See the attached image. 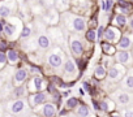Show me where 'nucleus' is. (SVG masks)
<instances>
[{
  "label": "nucleus",
  "mask_w": 133,
  "mask_h": 117,
  "mask_svg": "<svg viewBox=\"0 0 133 117\" xmlns=\"http://www.w3.org/2000/svg\"><path fill=\"white\" fill-rule=\"evenodd\" d=\"M60 20L63 21L64 26L68 27L73 33H84L88 27V21L78 14H75L72 12H64L60 16Z\"/></svg>",
  "instance_id": "nucleus-1"
},
{
  "label": "nucleus",
  "mask_w": 133,
  "mask_h": 117,
  "mask_svg": "<svg viewBox=\"0 0 133 117\" xmlns=\"http://www.w3.org/2000/svg\"><path fill=\"white\" fill-rule=\"evenodd\" d=\"M22 25H21V20L18 17H9L7 21H5V25H4V34L8 39L11 40H15L17 38H20V34L22 31Z\"/></svg>",
  "instance_id": "nucleus-2"
},
{
  "label": "nucleus",
  "mask_w": 133,
  "mask_h": 117,
  "mask_svg": "<svg viewBox=\"0 0 133 117\" xmlns=\"http://www.w3.org/2000/svg\"><path fill=\"white\" fill-rule=\"evenodd\" d=\"M65 55L61 51V48L55 47L51 51H48V53L46 55V63L48 67H51L52 69H60L64 63H65Z\"/></svg>",
  "instance_id": "nucleus-3"
},
{
  "label": "nucleus",
  "mask_w": 133,
  "mask_h": 117,
  "mask_svg": "<svg viewBox=\"0 0 133 117\" xmlns=\"http://www.w3.org/2000/svg\"><path fill=\"white\" fill-rule=\"evenodd\" d=\"M5 109L11 114L20 116V114L29 113L30 107H29V101L26 99H13V100H11L5 104Z\"/></svg>",
  "instance_id": "nucleus-4"
},
{
  "label": "nucleus",
  "mask_w": 133,
  "mask_h": 117,
  "mask_svg": "<svg viewBox=\"0 0 133 117\" xmlns=\"http://www.w3.org/2000/svg\"><path fill=\"white\" fill-rule=\"evenodd\" d=\"M111 99H112L116 104H119V105H121V107L133 105V94H130L129 91H125V90H123V89L114 91L112 95H111Z\"/></svg>",
  "instance_id": "nucleus-5"
},
{
  "label": "nucleus",
  "mask_w": 133,
  "mask_h": 117,
  "mask_svg": "<svg viewBox=\"0 0 133 117\" xmlns=\"http://www.w3.org/2000/svg\"><path fill=\"white\" fill-rule=\"evenodd\" d=\"M127 68L124 65H120V64H114L112 67L108 68L107 70V78L110 81H114V82H119L124 78V76L127 74Z\"/></svg>",
  "instance_id": "nucleus-6"
},
{
  "label": "nucleus",
  "mask_w": 133,
  "mask_h": 117,
  "mask_svg": "<svg viewBox=\"0 0 133 117\" xmlns=\"http://www.w3.org/2000/svg\"><path fill=\"white\" fill-rule=\"evenodd\" d=\"M115 61L120 65H124L125 68H132L133 67V55L130 51H123L117 49L116 53L114 55Z\"/></svg>",
  "instance_id": "nucleus-7"
},
{
  "label": "nucleus",
  "mask_w": 133,
  "mask_h": 117,
  "mask_svg": "<svg viewBox=\"0 0 133 117\" xmlns=\"http://www.w3.org/2000/svg\"><path fill=\"white\" fill-rule=\"evenodd\" d=\"M77 73H78V70H77L76 63L72 60V58H66V61L63 65V74H64L63 77H64V79L72 81L77 77Z\"/></svg>",
  "instance_id": "nucleus-8"
},
{
  "label": "nucleus",
  "mask_w": 133,
  "mask_h": 117,
  "mask_svg": "<svg viewBox=\"0 0 133 117\" xmlns=\"http://www.w3.org/2000/svg\"><path fill=\"white\" fill-rule=\"evenodd\" d=\"M69 49L76 57H81L85 49V46L77 34H72L69 36Z\"/></svg>",
  "instance_id": "nucleus-9"
},
{
  "label": "nucleus",
  "mask_w": 133,
  "mask_h": 117,
  "mask_svg": "<svg viewBox=\"0 0 133 117\" xmlns=\"http://www.w3.org/2000/svg\"><path fill=\"white\" fill-rule=\"evenodd\" d=\"M17 9V2L16 0H4L0 4V17L2 18H9L13 16V13Z\"/></svg>",
  "instance_id": "nucleus-10"
},
{
  "label": "nucleus",
  "mask_w": 133,
  "mask_h": 117,
  "mask_svg": "<svg viewBox=\"0 0 133 117\" xmlns=\"http://www.w3.org/2000/svg\"><path fill=\"white\" fill-rule=\"evenodd\" d=\"M47 98H48V94L44 92V91H41V92H34L31 95H29V105L30 108H37L39 105H43L44 103H47Z\"/></svg>",
  "instance_id": "nucleus-11"
},
{
  "label": "nucleus",
  "mask_w": 133,
  "mask_h": 117,
  "mask_svg": "<svg viewBox=\"0 0 133 117\" xmlns=\"http://www.w3.org/2000/svg\"><path fill=\"white\" fill-rule=\"evenodd\" d=\"M121 31H120V29L119 27H116V26H108L107 29H106V31H104V40H107V42H110V43H119V40H120V38H121Z\"/></svg>",
  "instance_id": "nucleus-12"
},
{
  "label": "nucleus",
  "mask_w": 133,
  "mask_h": 117,
  "mask_svg": "<svg viewBox=\"0 0 133 117\" xmlns=\"http://www.w3.org/2000/svg\"><path fill=\"white\" fill-rule=\"evenodd\" d=\"M44 85H46V82H44L43 77L34 76V77H31V79L28 83V90H29V92H33V94L34 92H41L44 89Z\"/></svg>",
  "instance_id": "nucleus-13"
},
{
  "label": "nucleus",
  "mask_w": 133,
  "mask_h": 117,
  "mask_svg": "<svg viewBox=\"0 0 133 117\" xmlns=\"http://www.w3.org/2000/svg\"><path fill=\"white\" fill-rule=\"evenodd\" d=\"M117 49H123V51H129L133 48V34L130 33H125L121 35L119 43L116 44Z\"/></svg>",
  "instance_id": "nucleus-14"
},
{
  "label": "nucleus",
  "mask_w": 133,
  "mask_h": 117,
  "mask_svg": "<svg viewBox=\"0 0 133 117\" xmlns=\"http://www.w3.org/2000/svg\"><path fill=\"white\" fill-rule=\"evenodd\" d=\"M71 8L75 14H81L90 8V2L89 0H75L71 3Z\"/></svg>",
  "instance_id": "nucleus-15"
},
{
  "label": "nucleus",
  "mask_w": 133,
  "mask_h": 117,
  "mask_svg": "<svg viewBox=\"0 0 133 117\" xmlns=\"http://www.w3.org/2000/svg\"><path fill=\"white\" fill-rule=\"evenodd\" d=\"M120 86H121L123 90L129 91V92H133V67L128 69L127 74L120 81Z\"/></svg>",
  "instance_id": "nucleus-16"
},
{
  "label": "nucleus",
  "mask_w": 133,
  "mask_h": 117,
  "mask_svg": "<svg viewBox=\"0 0 133 117\" xmlns=\"http://www.w3.org/2000/svg\"><path fill=\"white\" fill-rule=\"evenodd\" d=\"M28 77H29V72H28V69H25V68H20V69H17L16 72H15V74H13V86L16 87V86H20V85H22L26 79H28Z\"/></svg>",
  "instance_id": "nucleus-17"
},
{
  "label": "nucleus",
  "mask_w": 133,
  "mask_h": 117,
  "mask_svg": "<svg viewBox=\"0 0 133 117\" xmlns=\"http://www.w3.org/2000/svg\"><path fill=\"white\" fill-rule=\"evenodd\" d=\"M56 113H57V109L54 103H44L42 108L39 109V114L42 117H55Z\"/></svg>",
  "instance_id": "nucleus-18"
},
{
  "label": "nucleus",
  "mask_w": 133,
  "mask_h": 117,
  "mask_svg": "<svg viewBox=\"0 0 133 117\" xmlns=\"http://www.w3.org/2000/svg\"><path fill=\"white\" fill-rule=\"evenodd\" d=\"M128 22H129V20H128V17L125 16V14H123V13H116L115 16H114V18H112V24H114V26H116V27H125L127 25H128Z\"/></svg>",
  "instance_id": "nucleus-19"
},
{
  "label": "nucleus",
  "mask_w": 133,
  "mask_h": 117,
  "mask_svg": "<svg viewBox=\"0 0 133 117\" xmlns=\"http://www.w3.org/2000/svg\"><path fill=\"white\" fill-rule=\"evenodd\" d=\"M28 92H29L28 87L24 86V85H20V86H16L13 89V91H12L11 95H12L13 99H25V96L28 95Z\"/></svg>",
  "instance_id": "nucleus-20"
},
{
  "label": "nucleus",
  "mask_w": 133,
  "mask_h": 117,
  "mask_svg": "<svg viewBox=\"0 0 133 117\" xmlns=\"http://www.w3.org/2000/svg\"><path fill=\"white\" fill-rule=\"evenodd\" d=\"M101 47H102V51L104 55H108V56H114L116 53V46L114 43H110L107 40H102L101 42Z\"/></svg>",
  "instance_id": "nucleus-21"
},
{
  "label": "nucleus",
  "mask_w": 133,
  "mask_h": 117,
  "mask_svg": "<svg viewBox=\"0 0 133 117\" xmlns=\"http://www.w3.org/2000/svg\"><path fill=\"white\" fill-rule=\"evenodd\" d=\"M117 9H119V13H123L127 16L132 12V4L128 0H117Z\"/></svg>",
  "instance_id": "nucleus-22"
},
{
  "label": "nucleus",
  "mask_w": 133,
  "mask_h": 117,
  "mask_svg": "<svg viewBox=\"0 0 133 117\" xmlns=\"http://www.w3.org/2000/svg\"><path fill=\"white\" fill-rule=\"evenodd\" d=\"M76 114H77V117H95V116L91 113L90 108H89L88 105H85V104H81V105L77 107Z\"/></svg>",
  "instance_id": "nucleus-23"
},
{
  "label": "nucleus",
  "mask_w": 133,
  "mask_h": 117,
  "mask_svg": "<svg viewBox=\"0 0 133 117\" xmlns=\"http://www.w3.org/2000/svg\"><path fill=\"white\" fill-rule=\"evenodd\" d=\"M37 43H38V48H41V49H48L51 47V40L44 34H42L37 38Z\"/></svg>",
  "instance_id": "nucleus-24"
},
{
  "label": "nucleus",
  "mask_w": 133,
  "mask_h": 117,
  "mask_svg": "<svg viewBox=\"0 0 133 117\" xmlns=\"http://www.w3.org/2000/svg\"><path fill=\"white\" fill-rule=\"evenodd\" d=\"M71 0H56V3H55V7H56V11L57 12H66V9H69L71 8Z\"/></svg>",
  "instance_id": "nucleus-25"
},
{
  "label": "nucleus",
  "mask_w": 133,
  "mask_h": 117,
  "mask_svg": "<svg viewBox=\"0 0 133 117\" xmlns=\"http://www.w3.org/2000/svg\"><path fill=\"white\" fill-rule=\"evenodd\" d=\"M107 70H108V69H106L104 65L99 64V65H97L95 69H94V77H95L97 79H104V78L107 77Z\"/></svg>",
  "instance_id": "nucleus-26"
},
{
  "label": "nucleus",
  "mask_w": 133,
  "mask_h": 117,
  "mask_svg": "<svg viewBox=\"0 0 133 117\" xmlns=\"http://www.w3.org/2000/svg\"><path fill=\"white\" fill-rule=\"evenodd\" d=\"M101 109L103 111V112H111V111H114L115 109V101L112 100V99H104V100H102L101 103Z\"/></svg>",
  "instance_id": "nucleus-27"
},
{
  "label": "nucleus",
  "mask_w": 133,
  "mask_h": 117,
  "mask_svg": "<svg viewBox=\"0 0 133 117\" xmlns=\"http://www.w3.org/2000/svg\"><path fill=\"white\" fill-rule=\"evenodd\" d=\"M7 58H8V63L15 65L20 61V55L16 49H8L7 51Z\"/></svg>",
  "instance_id": "nucleus-28"
},
{
  "label": "nucleus",
  "mask_w": 133,
  "mask_h": 117,
  "mask_svg": "<svg viewBox=\"0 0 133 117\" xmlns=\"http://www.w3.org/2000/svg\"><path fill=\"white\" fill-rule=\"evenodd\" d=\"M50 33V36L51 39L55 42V43H61V39H63V35H61V30L59 27H52L48 30Z\"/></svg>",
  "instance_id": "nucleus-29"
},
{
  "label": "nucleus",
  "mask_w": 133,
  "mask_h": 117,
  "mask_svg": "<svg viewBox=\"0 0 133 117\" xmlns=\"http://www.w3.org/2000/svg\"><path fill=\"white\" fill-rule=\"evenodd\" d=\"M59 17H60V16H59L57 11L52 9L51 12L47 13V24H50V25H55V24H57Z\"/></svg>",
  "instance_id": "nucleus-30"
},
{
  "label": "nucleus",
  "mask_w": 133,
  "mask_h": 117,
  "mask_svg": "<svg viewBox=\"0 0 133 117\" xmlns=\"http://www.w3.org/2000/svg\"><path fill=\"white\" fill-rule=\"evenodd\" d=\"M85 38H86L88 42L94 43L95 40H98V38H97V30H94V29L86 30V31H85Z\"/></svg>",
  "instance_id": "nucleus-31"
},
{
  "label": "nucleus",
  "mask_w": 133,
  "mask_h": 117,
  "mask_svg": "<svg viewBox=\"0 0 133 117\" xmlns=\"http://www.w3.org/2000/svg\"><path fill=\"white\" fill-rule=\"evenodd\" d=\"M33 34V29L30 26H24L22 27V31L20 34V39H29Z\"/></svg>",
  "instance_id": "nucleus-32"
},
{
  "label": "nucleus",
  "mask_w": 133,
  "mask_h": 117,
  "mask_svg": "<svg viewBox=\"0 0 133 117\" xmlns=\"http://www.w3.org/2000/svg\"><path fill=\"white\" fill-rule=\"evenodd\" d=\"M65 105H66V108H68V109H75V108L78 107V99L75 98V96H72V98H69L68 100H66Z\"/></svg>",
  "instance_id": "nucleus-33"
},
{
  "label": "nucleus",
  "mask_w": 133,
  "mask_h": 117,
  "mask_svg": "<svg viewBox=\"0 0 133 117\" xmlns=\"http://www.w3.org/2000/svg\"><path fill=\"white\" fill-rule=\"evenodd\" d=\"M7 63H8L7 53H4V52H2V51H0V72H2V70L5 68Z\"/></svg>",
  "instance_id": "nucleus-34"
},
{
  "label": "nucleus",
  "mask_w": 133,
  "mask_h": 117,
  "mask_svg": "<svg viewBox=\"0 0 133 117\" xmlns=\"http://www.w3.org/2000/svg\"><path fill=\"white\" fill-rule=\"evenodd\" d=\"M121 116L123 117H133V105L125 107L121 112Z\"/></svg>",
  "instance_id": "nucleus-35"
},
{
  "label": "nucleus",
  "mask_w": 133,
  "mask_h": 117,
  "mask_svg": "<svg viewBox=\"0 0 133 117\" xmlns=\"http://www.w3.org/2000/svg\"><path fill=\"white\" fill-rule=\"evenodd\" d=\"M104 31H106V27L102 26V25L97 29V38H98V40H101V39L104 36Z\"/></svg>",
  "instance_id": "nucleus-36"
},
{
  "label": "nucleus",
  "mask_w": 133,
  "mask_h": 117,
  "mask_svg": "<svg viewBox=\"0 0 133 117\" xmlns=\"http://www.w3.org/2000/svg\"><path fill=\"white\" fill-rule=\"evenodd\" d=\"M29 70H30L33 74H37V76H39V74H41V69H39V68H37V67H34V65H30Z\"/></svg>",
  "instance_id": "nucleus-37"
},
{
  "label": "nucleus",
  "mask_w": 133,
  "mask_h": 117,
  "mask_svg": "<svg viewBox=\"0 0 133 117\" xmlns=\"http://www.w3.org/2000/svg\"><path fill=\"white\" fill-rule=\"evenodd\" d=\"M89 25H90V29H94V30H95V27H99L98 26V22H97V18H93Z\"/></svg>",
  "instance_id": "nucleus-38"
},
{
  "label": "nucleus",
  "mask_w": 133,
  "mask_h": 117,
  "mask_svg": "<svg viewBox=\"0 0 133 117\" xmlns=\"http://www.w3.org/2000/svg\"><path fill=\"white\" fill-rule=\"evenodd\" d=\"M107 2V12H110L114 7V3H115V0H106Z\"/></svg>",
  "instance_id": "nucleus-39"
},
{
  "label": "nucleus",
  "mask_w": 133,
  "mask_h": 117,
  "mask_svg": "<svg viewBox=\"0 0 133 117\" xmlns=\"http://www.w3.org/2000/svg\"><path fill=\"white\" fill-rule=\"evenodd\" d=\"M101 9L103 12H107V2L106 0H101Z\"/></svg>",
  "instance_id": "nucleus-40"
},
{
  "label": "nucleus",
  "mask_w": 133,
  "mask_h": 117,
  "mask_svg": "<svg viewBox=\"0 0 133 117\" xmlns=\"http://www.w3.org/2000/svg\"><path fill=\"white\" fill-rule=\"evenodd\" d=\"M7 49V42L5 40H0V51L4 52Z\"/></svg>",
  "instance_id": "nucleus-41"
},
{
  "label": "nucleus",
  "mask_w": 133,
  "mask_h": 117,
  "mask_svg": "<svg viewBox=\"0 0 133 117\" xmlns=\"http://www.w3.org/2000/svg\"><path fill=\"white\" fill-rule=\"evenodd\" d=\"M82 86H84V89H85L86 91H90V90H91V87H90L89 82H82Z\"/></svg>",
  "instance_id": "nucleus-42"
},
{
  "label": "nucleus",
  "mask_w": 133,
  "mask_h": 117,
  "mask_svg": "<svg viewBox=\"0 0 133 117\" xmlns=\"http://www.w3.org/2000/svg\"><path fill=\"white\" fill-rule=\"evenodd\" d=\"M128 26H129V29L133 31V16L129 18V22H128Z\"/></svg>",
  "instance_id": "nucleus-43"
},
{
  "label": "nucleus",
  "mask_w": 133,
  "mask_h": 117,
  "mask_svg": "<svg viewBox=\"0 0 133 117\" xmlns=\"http://www.w3.org/2000/svg\"><path fill=\"white\" fill-rule=\"evenodd\" d=\"M3 81H4V76L0 74V89H2V86H3Z\"/></svg>",
  "instance_id": "nucleus-44"
},
{
  "label": "nucleus",
  "mask_w": 133,
  "mask_h": 117,
  "mask_svg": "<svg viewBox=\"0 0 133 117\" xmlns=\"http://www.w3.org/2000/svg\"><path fill=\"white\" fill-rule=\"evenodd\" d=\"M110 117H123V116H121L120 113H114V114H111Z\"/></svg>",
  "instance_id": "nucleus-45"
},
{
  "label": "nucleus",
  "mask_w": 133,
  "mask_h": 117,
  "mask_svg": "<svg viewBox=\"0 0 133 117\" xmlns=\"http://www.w3.org/2000/svg\"><path fill=\"white\" fill-rule=\"evenodd\" d=\"M80 94H81V95H85V91H84L82 89H80Z\"/></svg>",
  "instance_id": "nucleus-46"
},
{
  "label": "nucleus",
  "mask_w": 133,
  "mask_h": 117,
  "mask_svg": "<svg viewBox=\"0 0 133 117\" xmlns=\"http://www.w3.org/2000/svg\"><path fill=\"white\" fill-rule=\"evenodd\" d=\"M5 117H16V116H15V114H11V113H9V114H7Z\"/></svg>",
  "instance_id": "nucleus-47"
},
{
  "label": "nucleus",
  "mask_w": 133,
  "mask_h": 117,
  "mask_svg": "<svg viewBox=\"0 0 133 117\" xmlns=\"http://www.w3.org/2000/svg\"><path fill=\"white\" fill-rule=\"evenodd\" d=\"M2 111H3V108H2V107H0V116H2Z\"/></svg>",
  "instance_id": "nucleus-48"
},
{
  "label": "nucleus",
  "mask_w": 133,
  "mask_h": 117,
  "mask_svg": "<svg viewBox=\"0 0 133 117\" xmlns=\"http://www.w3.org/2000/svg\"><path fill=\"white\" fill-rule=\"evenodd\" d=\"M132 55H133V48H132Z\"/></svg>",
  "instance_id": "nucleus-49"
},
{
  "label": "nucleus",
  "mask_w": 133,
  "mask_h": 117,
  "mask_svg": "<svg viewBox=\"0 0 133 117\" xmlns=\"http://www.w3.org/2000/svg\"><path fill=\"white\" fill-rule=\"evenodd\" d=\"M128 2H133V0H128Z\"/></svg>",
  "instance_id": "nucleus-50"
},
{
  "label": "nucleus",
  "mask_w": 133,
  "mask_h": 117,
  "mask_svg": "<svg viewBox=\"0 0 133 117\" xmlns=\"http://www.w3.org/2000/svg\"><path fill=\"white\" fill-rule=\"evenodd\" d=\"M0 2H4V0H0Z\"/></svg>",
  "instance_id": "nucleus-51"
}]
</instances>
